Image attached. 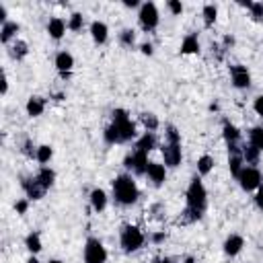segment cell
<instances>
[{
	"label": "cell",
	"instance_id": "f6af8a7d",
	"mask_svg": "<svg viewBox=\"0 0 263 263\" xmlns=\"http://www.w3.org/2000/svg\"><path fill=\"white\" fill-rule=\"evenodd\" d=\"M8 91V79H6V74H2V95H6Z\"/></svg>",
	"mask_w": 263,
	"mask_h": 263
},
{
	"label": "cell",
	"instance_id": "ac0fdd59",
	"mask_svg": "<svg viewBox=\"0 0 263 263\" xmlns=\"http://www.w3.org/2000/svg\"><path fill=\"white\" fill-rule=\"evenodd\" d=\"M222 136H224V140H226V144H237L241 140V132L237 125H232L230 121H224L222 125Z\"/></svg>",
	"mask_w": 263,
	"mask_h": 263
},
{
	"label": "cell",
	"instance_id": "ee69618b",
	"mask_svg": "<svg viewBox=\"0 0 263 263\" xmlns=\"http://www.w3.org/2000/svg\"><path fill=\"white\" fill-rule=\"evenodd\" d=\"M164 239H167V235H164V232H157V235H154V237H152V241H154V243H157V245H159V243H162Z\"/></svg>",
	"mask_w": 263,
	"mask_h": 263
},
{
	"label": "cell",
	"instance_id": "5bb4252c",
	"mask_svg": "<svg viewBox=\"0 0 263 263\" xmlns=\"http://www.w3.org/2000/svg\"><path fill=\"white\" fill-rule=\"evenodd\" d=\"M66 23L62 21L60 17H54L50 23H47V33H50L52 40H62L64 33H66Z\"/></svg>",
	"mask_w": 263,
	"mask_h": 263
},
{
	"label": "cell",
	"instance_id": "f35d334b",
	"mask_svg": "<svg viewBox=\"0 0 263 263\" xmlns=\"http://www.w3.org/2000/svg\"><path fill=\"white\" fill-rule=\"evenodd\" d=\"M167 6L171 8V13H173V15H181V13H183V4L177 2V0H169Z\"/></svg>",
	"mask_w": 263,
	"mask_h": 263
},
{
	"label": "cell",
	"instance_id": "d4e9b609",
	"mask_svg": "<svg viewBox=\"0 0 263 263\" xmlns=\"http://www.w3.org/2000/svg\"><path fill=\"white\" fill-rule=\"evenodd\" d=\"M35 177L40 179V181L45 185L47 189H50L52 185H54V181H56V173H54L52 169H47V167H41V169H40V173H37Z\"/></svg>",
	"mask_w": 263,
	"mask_h": 263
},
{
	"label": "cell",
	"instance_id": "f1b7e54d",
	"mask_svg": "<svg viewBox=\"0 0 263 263\" xmlns=\"http://www.w3.org/2000/svg\"><path fill=\"white\" fill-rule=\"evenodd\" d=\"M203 23H206V27H212L214 23H216V17H218V8L214 4H206L203 6Z\"/></svg>",
	"mask_w": 263,
	"mask_h": 263
},
{
	"label": "cell",
	"instance_id": "484cf974",
	"mask_svg": "<svg viewBox=\"0 0 263 263\" xmlns=\"http://www.w3.org/2000/svg\"><path fill=\"white\" fill-rule=\"evenodd\" d=\"M243 162H245L243 161V154H230L228 157V169H230V173L235 175V177H239V173L245 169L243 167Z\"/></svg>",
	"mask_w": 263,
	"mask_h": 263
},
{
	"label": "cell",
	"instance_id": "7dc6e473",
	"mask_svg": "<svg viewBox=\"0 0 263 263\" xmlns=\"http://www.w3.org/2000/svg\"><path fill=\"white\" fill-rule=\"evenodd\" d=\"M123 4L128 6V8H134V6H138V0H125Z\"/></svg>",
	"mask_w": 263,
	"mask_h": 263
},
{
	"label": "cell",
	"instance_id": "8d00e7d4",
	"mask_svg": "<svg viewBox=\"0 0 263 263\" xmlns=\"http://www.w3.org/2000/svg\"><path fill=\"white\" fill-rule=\"evenodd\" d=\"M164 136H167V142H181V136H179V132H177L175 125H167V132H164Z\"/></svg>",
	"mask_w": 263,
	"mask_h": 263
},
{
	"label": "cell",
	"instance_id": "83f0119b",
	"mask_svg": "<svg viewBox=\"0 0 263 263\" xmlns=\"http://www.w3.org/2000/svg\"><path fill=\"white\" fill-rule=\"evenodd\" d=\"M140 121L144 123L146 132H154V130H159V118H157L154 113H142V115H140Z\"/></svg>",
	"mask_w": 263,
	"mask_h": 263
},
{
	"label": "cell",
	"instance_id": "603a6c76",
	"mask_svg": "<svg viewBox=\"0 0 263 263\" xmlns=\"http://www.w3.org/2000/svg\"><path fill=\"white\" fill-rule=\"evenodd\" d=\"M181 54H200V41L196 35H187L181 43Z\"/></svg>",
	"mask_w": 263,
	"mask_h": 263
},
{
	"label": "cell",
	"instance_id": "44dd1931",
	"mask_svg": "<svg viewBox=\"0 0 263 263\" xmlns=\"http://www.w3.org/2000/svg\"><path fill=\"white\" fill-rule=\"evenodd\" d=\"M17 33H19V25L13 23V21H6V23L2 25V29H0V41H2V43H8Z\"/></svg>",
	"mask_w": 263,
	"mask_h": 263
},
{
	"label": "cell",
	"instance_id": "ab89813d",
	"mask_svg": "<svg viewBox=\"0 0 263 263\" xmlns=\"http://www.w3.org/2000/svg\"><path fill=\"white\" fill-rule=\"evenodd\" d=\"M253 109H255L257 115H261V118H263V95L255 99V103H253Z\"/></svg>",
	"mask_w": 263,
	"mask_h": 263
},
{
	"label": "cell",
	"instance_id": "b9f144b4",
	"mask_svg": "<svg viewBox=\"0 0 263 263\" xmlns=\"http://www.w3.org/2000/svg\"><path fill=\"white\" fill-rule=\"evenodd\" d=\"M255 203H257V208H259V210H263V187H259V191H257Z\"/></svg>",
	"mask_w": 263,
	"mask_h": 263
},
{
	"label": "cell",
	"instance_id": "277c9868",
	"mask_svg": "<svg viewBox=\"0 0 263 263\" xmlns=\"http://www.w3.org/2000/svg\"><path fill=\"white\" fill-rule=\"evenodd\" d=\"M120 243H121V249L125 253H134V251H138L144 245V235H142V230L138 226H132V224H128V226L121 228Z\"/></svg>",
	"mask_w": 263,
	"mask_h": 263
},
{
	"label": "cell",
	"instance_id": "836d02e7",
	"mask_svg": "<svg viewBox=\"0 0 263 263\" xmlns=\"http://www.w3.org/2000/svg\"><path fill=\"white\" fill-rule=\"evenodd\" d=\"M82 25H84V17L81 13H74L70 17V21H68V29H70V31H81Z\"/></svg>",
	"mask_w": 263,
	"mask_h": 263
},
{
	"label": "cell",
	"instance_id": "5b68a950",
	"mask_svg": "<svg viewBox=\"0 0 263 263\" xmlns=\"http://www.w3.org/2000/svg\"><path fill=\"white\" fill-rule=\"evenodd\" d=\"M107 261V249L99 239H89L84 245V263H105Z\"/></svg>",
	"mask_w": 263,
	"mask_h": 263
},
{
	"label": "cell",
	"instance_id": "d6a6232c",
	"mask_svg": "<svg viewBox=\"0 0 263 263\" xmlns=\"http://www.w3.org/2000/svg\"><path fill=\"white\" fill-rule=\"evenodd\" d=\"M136 41V31L134 29H123V31L120 33V43L125 45V47H132Z\"/></svg>",
	"mask_w": 263,
	"mask_h": 263
},
{
	"label": "cell",
	"instance_id": "cb8c5ba5",
	"mask_svg": "<svg viewBox=\"0 0 263 263\" xmlns=\"http://www.w3.org/2000/svg\"><path fill=\"white\" fill-rule=\"evenodd\" d=\"M25 247L29 249L35 255V253L41 251V239H40V232H31V235H27L25 239Z\"/></svg>",
	"mask_w": 263,
	"mask_h": 263
},
{
	"label": "cell",
	"instance_id": "c3c4849f",
	"mask_svg": "<svg viewBox=\"0 0 263 263\" xmlns=\"http://www.w3.org/2000/svg\"><path fill=\"white\" fill-rule=\"evenodd\" d=\"M27 263H40V261H37V257H29Z\"/></svg>",
	"mask_w": 263,
	"mask_h": 263
},
{
	"label": "cell",
	"instance_id": "2e32d148",
	"mask_svg": "<svg viewBox=\"0 0 263 263\" xmlns=\"http://www.w3.org/2000/svg\"><path fill=\"white\" fill-rule=\"evenodd\" d=\"M43 111H45V99H41V97H31V99L27 101V115L40 118Z\"/></svg>",
	"mask_w": 263,
	"mask_h": 263
},
{
	"label": "cell",
	"instance_id": "e575fe53",
	"mask_svg": "<svg viewBox=\"0 0 263 263\" xmlns=\"http://www.w3.org/2000/svg\"><path fill=\"white\" fill-rule=\"evenodd\" d=\"M103 136H105V142L107 144H120V138H118V132H115V128H113V123L107 128L105 132H103Z\"/></svg>",
	"mask_w": 263,
	"mask_h": 263
},
{
	"label": "cell",
	"instance_id": "3957f363",
	"mask_svg": "<svg viewBox=\"0 0 263 263\" xmlns=\"http://www.w3.org/2000/svg\"><path fill=\"white\" fill-rule=\"evenodd\" d=\"M113 128H115V132H118L120 144L130 142L136 136V125L130 120V115H128L125 109H115L113 111Z\"/></svg>",
	"mask_w": 263,
	"mask_h": 263
},
{
	"label": "cell",
	"instance_id": "f546056e",
	"mask_svg": "<svg viewBox=\"0 0 263 263\" xmlns=\"http://www.w3.org/2000/svg\"><path fill=\"white\" fill-rule=\"evenodd\" d=\"M212 169H214V159L210 157V154H203V157H200V161H198V173L200 175H208Z\"/></svg>",
	"mask_w": 263,
	"mask_h": 263
},
{
	"label": "cell",
	"instance_id": "681fc988",
	"mask_svg": "<svg viewBox=\"0 0 263 263\" xmlns=\"http://www.w3.org/2000/svg\"><path fill=\"white\" fill-rule=\"evenodd\" d=\"M154 263H171L169 259H159V261H154Z\"/></svg>",
	"mask_w": 263,
	"mask_h": 263
},
{
	"label": "cell",
	"instance_id": "8992f818",
	"mask_svg": "<svg viewBox=\"0 0 263 263\" xmlns=\"http://www.w3.org/2000/svg\"><path fill=\"white\" fill-rule=\"evenodd\" d=\"M161 21V17H159V8L154 2H144L140 6V25L144 31H152V29H157Z\"/></svg>",
	"mask_w": 263,
	"mask_h": 263
},
{
	"label": "cell",
	"instance_id": "ffe728a7",
	"mask_svg": "<svg viewBox=\"0 0 263 263\" xmlns=\"http://www.w3.org/2000/svg\"><path fill=\"white\" fill-rule=\"evenodd\" d=\"M259 157H261V150H257L253 144H245L243 146V161H245L247 164H257L259 162Z\"/></svg>",
	"mask_w": 263,
	"mask_h": 263
},
{
	"label": "cell",
	"instance_id": "816d5d0a",
	"mask_svg": "<svg viewBox=\"0 0 263 263\" xmlns=\"http://www.w3.org/2000/svg\"><path fill=\"white\" fill-rule=\"evenodd\" d=\"M185 263H193V259H191V257H187V259H185Z\"/></svg>",
	"mask_w": 263,
	"mask_h": 263
},
{
	"label": "cell",
	"instance_id": "1f68e13d",
	"mask_svg": "<svg viewBox=\"0 0 263 263\" xmlns=\"http://www.w3.org/2000/svg\"><path fill=\"white\" fill-rule=\"evenodd\" d=\"M27 54H29V47H27L25 41H17V43L13 45V50H11V56L15 58V60H23Z\"/></svg>",
	"mask_w": 263,
	"mask_h": 263
},
{
	"label": "cell",
	"instance_id": "60d3db41",
	"mask_svg": "<svg viewBox=\"0 0 263 263\" xmlns=\"http://www.w3.org/2000/svg\"><path fill=\"white\" fill-rule=\"evenodd\" d=\"M15 208H17V214H25L27 208H29V202H27V200H19Z\"/></svg>",
	"mask_w": 263,
	"mask_h": 263
},
{
	"label": "cell",
	"instance_id": "f907efd6",
	"mask_svg": "<svg viewBox=\"0 0 263 263\" xmlns=\"http://www.w3.org/2000/svg\"><path fill=\"white\" fill-rule=\"evenodd\" d=\"M47 263H62L60 259H52V261H47Z\"/></svg>",
	"mask_w": 263,
	"mask_h": 263
},
{
	"label": "cell",
	"instance_id": "7bdbcfd3",
	"mask_svg": "<svg viewBox=\"0 0 263 263\" xmlns=\"http://www.w3.org/2000/svg\"><path fill=\"white\" fill-rule=\"evenodd\" d=\"M140 50H142V54H146V56H152V45H150V43H142Z\"/></svg>",
	"mask_w": 263,
	"mask_h": 263
},
{
	"label": "cell",
	"instance_id": "7c38bea8",
	"mask_svg": "<svg viewBox=\"0 0 263 263\" xmlns=\"http://www.w3.org/2000/svg\"><path fill=\"white\" fill-rule=\"evenodd\" d=\"M146 175H148V179L152 181L154 187H161L167 179V169H164V164H159V162H148V169H146Z\"/></svg>",
	"mask_w": 263,
	"mask_h": 263
},
{
	"label": "cell",
	"instance_id": "4fadbf2b",
	"mask_svg": "<svg viewBox=\"0 0 263 263\" xmlns=\"http://www.w3.org/2000/svg\"><path fill=\"white\" fill-rule=\"evenodd\" d=\"M243 247H245V239H243L241 235H230L226 241H224V253L230 257L239 255V253L243 251Z\"/></svg>",
	"mask_w": 263,
	"mask_h": 263
},
{
	"label": "cell",
	"instance_id": "e0dca14e",
	"mask_svg": "<svg viewBox=\"0 0 263 263\" xmlns=\"http://www.w3.org/2000/svg\"><path fill=\"white\" fill-rule=\"evenodd\" d=\"M91 206L95 212H103L107 208V193L103 189H93L91 191Z\"/></svg>",
	"mask_w": 263,
	"mask_h": 263
},
{
	"label": "cell",
	"instance_id": "8fae6325",
	"mask_svg": "<svg viewBox=\"0 0 263 263\" xmlns=\"http://www.w3.org/2000/svg\"><path fill=\"white\" fill-rule=\"evenodd\" d=\"M230 76H232V84L237 86V89H249L251 86V74L245 66H230Z\"/></svg>",
	"mask_w": 263,
	"mask_h": 263
},
{
	"label": "cell",
	"instance_id": "7402d4cb",
	"mask_svg": "<svg viewBox=\"0 0 263 263\" xmlns=\"http://www.w3.org/2000/svg\"><path fill=\"white\" fill-rule=\"evenodd\" d=\"M154 146H157V138H154V132H146L142 138L136 142V148H138V150H144V152H150Z\"/></svg>",
	"mask_w": 263,
	"mask_h": 263
},
{
	"label": "cell",
	"instance_id": "d6986e66",
	"mask_svg": "<svg viewBox=\"0 0 263 263\" xmlns=\"http://www.w3.org/2000/svg\"><path fill=\"white\" fill-rule=\"evenodd\" d=\"M107 33H109V29H107L105 23L95 21V23L91 25V35H93L95 43H105V41H107Z\"/></svg>",
	"mask_w": 263,
	"mask_h": 263
},
{
	"label": "cell",
	"instance_id": "bcb514c9",
	"mask_svg": "<svg viewBox=\"0 0 263 263\" xmlns=\"http://www.w3.org/2000/svg\"><path fill=\"white\" fill-rule=\"evenodd\" d=\"M230 45H235V40H232L230 35L224 37V47H230Z\"/></svg>",
	"mask_w": 263,
	"mask_h": 263
},
{
	"label": "cell",
	"instance_id": "4316f807",
	"mask_svg": "<svg viewBox=\"0 0 263 263\" xmlns=\"http://www.w3.org/2000/svg\"><path fill=\"white\" fill-rule=\"evenodd\" d=\"M249 144H253L257 150H263V128L257 125V128H253L249 132Z\"/></svg>",
	"mask_w": 263,
	"mask_h": 263
},
{
	"label": "cell",
	"instance_id": "74e56055",
	"mask_svg": "<svg viewBox=\"0 0 263 263\" xmlns=\"http://www.w3.org/2000/svg\"><path fill=\"white\" fill-rule=\"evenodd\" d=\"M23 152H25V157H29V159L37 157V148L33 146V142H31V140H27V142H25V146H23Z\"/></svg>",
	"mask_w": 263,
	"mask_h": 263
},
{
	"label": "cell",
	"instance_id": "9c48e42d",
	"mask_svg": "<svg viewBox=\"0 0 263 263\" xmlns=\"http://www.w3.org/2000/svg\"><path fill=\"white\" fill-rule=\"evenodd\" d=\"M162 159H164V164L171 169L175 167H179L181 164V159H183V154H181V142H167L162 146Z\"/></svg>",
	"mask_w": 263,
	"mask_h": 263
},
{
	"label": "cell",
	"instance_id": "9a60e30c",
	"mask_svg": "<svg viewBox=\"0 0 263 263\" xmlns=\"http://www.w3.org/2000/svg\"><path fill=\"white\" fill-rule=\"evenodd\" d=\"M72 66H74V58H72V54L60 52V54L56 56V68L60 70V74H70Z\"/></svg>",
	"mask_w": 263,
	"mask_h": 263
},
{
	"label": "cell",
	"instance_id": "7a4b0ae2",
	"mask_svg": "<svg viewBox=\"0 0 263 263\" xmlns=\"http://www.w3.org/2000/svg\"><path fill=\"white\" fill-rule=\"evenodd\" d=\"M113 198L118 203H121V206H132V203L138 202V198H140L138 185H136V181L130 177V175H120V177H115Z\"/></svg>",
	"mask_w": 263,
	"mask_h": 263
},
{
	"label": "cell",
	"instance_id": "ba28073f",
	"mask_svg": "<svg viewBox=\"0 0 263 263\" xmlns=\"http://www.w3.org/2000/svg\"><path fill=\"white\" fill-rule=\"evenodd\" d=\"M239 185L245 191H253V189H259L261 187V173L255 169V167H245L241 173H239V177H237Z\"/></svg>",
	"mask_w": 263,
	"mask_h": 263
},
{
	"label": "cell",
	"instance_id": "6da1fadb",
	"mask_svg": "<svg viewBox=\"0 0 263 263\" xmlns=\"http://www.w3.org/2000/svg\"><path fill=\"white\" fill-rule=\"evenodd\" d=\"M206 206H208V193H206V187H203L202 179L193 177L189 187H187V208L183 210L181 214V222H196L203 216L206 212Z\"/></svg>",
	"mask_w": 263,
	"mask_h": 263
},
{
	"label": "cell",
	"instance_id": "d590c367",
	"mask_svg": "<svg viewBox=\"0 0 263 263\" xmlns=\"http://www.w3.org/2000/svg\"><path fill=\"white\" fill-rule=\"evenodd\" d=\"M249 11H251L255 21H263V2H253Z\"/></svg>",
	"mask_w": 263,
	"mask_h": 263
},
{
	"label": "cell",
	"instance_id": "4dcf8cb0",
	"mask_svg": "<svg viewBox=\"0 0 263 263\" xmlns=\"http://www.w3.org/2000/svg\"><path fill=\"white\" fill-rule=\"evenodd\" d=\"M54 157V150H52V146H47V144H43V146H40L37 148V161H40L41 164H45V162H50V159Z\"/></svg>",
	"mask_w": 263,
	"mask_h": 263
},
{
	"label": "cell",
	"instance_id": "30bf717a",
	"mask_svg": "<svg viewBox=\"0 0 263 263\" xmlns=\"http://www.w3.org/2000/svg\"><path fill=\"white\" fill-rule=\"evenodd\" d=\"M23 189H25L29 200H41L47 191V187L37 177H25L23 179Z\"/></svg>",
	"mask_w": 263,
	"mask_h": 263
},
{
	"label": "cell",
	"instance_id": "52a82bcc",
	"mask_svg": "<svg viewBox=\"0 0 263 263\" xmlns=\"http://www.w3.org/2000/svg\"><path fill=\"white\" fill-rule=\"evenodd\" d=\"M123 164H125V169L134 171L136 175H146V169H148V152L136 148L134 152H130L125 157Z\"/></svg>",
	"mask_w": 263,
	"mask_h": 263
}]
</instances>
